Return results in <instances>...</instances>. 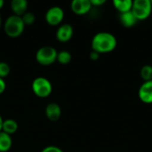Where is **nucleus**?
I'll return each mask as SVG.
<instances>
[{
  "mask_svg": "<svg viewBox=\"0 0 152 152\" xmlns=\"http://www.w3.org/2000/svg\"><path fill=\"white\" fill-rule=\"evenodd\" d=\"M141 77L144 80V82L152 80V66L151 65L143 66L141 69Z\"/></svg>",
  "mask_w": 152,
  "mask_h": 152,
  "instance_id": "17",
  "label": "nucleus"
},
{
  "mask_svg": "<svg viewBox=\"0 0 152 152\" xmlns=\"http://www.w3.org/2000/svg\"><path fill=\"white\" fill-rule=\"evenodd\" d=\"M11 10L14 15L21 17L28 9V2L26 0H12L11 2Z\"/></svg>",
  "mask_w": 152,
  "mask_h": 152,
  "instance_id": "11",
  "label": "nucleus"
},
{
  "mask_svg": "<svg viewBox=\"0 0 152 152\" xmlns=\"http://www.w3.org/2000/svg\"><path fill=\"white\" fill-rule=\"evenodd\" d=\"M151 4H152V0H151Z\"/></svg>",
  "mask_w": 152,
  "mask_h": 152,
  "instance_id": "27",
  "label": "nucleus"
},
{
  "mask_svg": "<svg viewBox=\"0 0 152 152\" xmlns=\"http://www.w3.org/2000/svg\"><path fill=\"white\" fill-rule=\"evenodd\" d=\"M32 92L39 98H46L51 95L53 92V86L49 79L45 77H36L31 85Z\"/></svg>",
  "mask_w": 152,
  "mask_h": 152,
  "instance_id": "3",
  "label": "nucleus"
},
{
  "mask_svg": "<svg viewBox=\"0 0 152 152\" xmlns=\"http://www.w3.org/2000/svg\"><path fill=\"white\" fill-rule=\"evenodd\" d=\"M92 6H100L103 4L106 1L105 0H90Z\"/></svg>",
  "mask_w": 152,
  "mask_h": 152,
  "instance_id": "22",
  "label": "nucleus"
},
{
  "mask_svg": "<svg viewBox=\"0 0 152 152\" xmlns=\"http://www.w3.org/2000/svg\"><path fill=\"white\" fill-rule=\"evenodd\" d=\"M90 0H73L70 4L71 11L77 15H85L92 9Z\"/></svg>",
  "mask_w": 152,
  "mask_h": 152,
  "instance_id": "7",
  "label": "nucleus"
},
{
  "mask_svg": "<svg viewBox=\"0 0 152 152\" xmlns=\"http://www.w3.org/2000/svg\"><path fill=\"white\" fill-rule=\"evenodd\" d=\"M11 71V68L7 62L4 61H0V77L4 78L6 77Z\"/></svg>",
  "mask_w": 152,
  "mask_h": 152,
  "instance_id": "19",
  "label": "nucleus"
},
{
  "mask_svg": "<svg viewBox=\"0 0 152 152\" xmlns=\"http://www.w3.org/2000/svg\"><path fill=\"white\" fill-rule=\"evenodd\" d=\"M3 121H4V119L2 118V117H1V115H0V132L2 131V126H3Z\"/></svg>",
  "mask_w": 152,
  "mask_h": 152,
  "instance_id": "24",
  "label": "nucleus"
},
{
  "mask_svg": "<svg viewBox=\"0 0 152 152\" xmlns=\"http://www.w3.org/2000/svg\"><path fill=\"white\" fill-rule=\"evenodd\" d=\"M4 4V2L3 0H0V10H1L2 8H3Z\"/></svg>",
  "mask_w": 152,
  "mask_h": 152,
  "instance_id": "25",
  "label": "nucleus"
},
{
  "mask_svg": "<svg viewBox=\"0 0 152 152\" xmlns=\"http://www.w3.org/2000/svg\"><path fill=\"white\" fill-rule=\"evenodd\" d=\"M138 95L140 100L146 104L152 103V80L143 82L140 86Z\"/></svg>",
  "mask_w": 152,
  "mask_h": 152,
  "instance_id": "9",
  "label": "nucleus"
},
{
  "mask_svg": "<svg viewBox=\"0 0 152 152\" xmlns=\"http://www.w3.org/2000/svg\"><path fill=\"white\" fill-rule=\"evenodd\" d=\"M74 34L73 27L69 24V23H64L61 24L56 30V38L59 42L61 43H66L69 42Z\"/></svg>",
  "mask_w": 152,
  "mask_h": 152,
  "instance_id": "8",
  "label": "nucleus"
},
{
  "mask_svg": "<svg viewBox=\"0 0 152 152\" xmlns=\"http://www.w3.org/2000/svg\"><path fill=\"white\" fill-rule=\"evenodd\" d=\"M99 57H100V54L98 53H96L94 51H92L91 52V53H90V59L92 61H96V60L99 59Z\"/></svg>",
  "mask_w": 152,
  "mask_h": 152,
  "instance_id": "23",
  "label": "nucleus"
},
{
  "mask_svg": "<svg viewBox=\"0 0 152 152\" xmlns=\"http://www.w3.org/2000/svg\"><path fill=\"white\" fill-rule=\"evenodd\" d=\"M57 50L49 45L40 47L36 53V60L42 66H50L57 60Z\"/></svg>",
  "mask_w": 152,
  "mask_h": 152,
  "instance_id": "4",
  "label": "nucleus"
},
{
  "mask_svg": "<svg viewBox=\"0 0 152 152\" xmlns=\"http://www.w3.org/2000/svg\"><path fill=\"white\" fill-rule=\"evenodd\" d=\"M118 41L116 37L109 32H99L95 34L92 39L93 51L101 53H108L115 50Z\"/></svg>",
  "mask_w": 152,
  "mask_h": 152,
  "instance_id": "1",
  "label": "nucleus"
},
{
  "mask_svg": "<svg viewBox=\"0 0 152 152\" xmlns=\"http://www.w3.org/2000/svg\"><path fill=\"white\" fill-rule=\"evenodd\" d=\"M152 12L151 0H134L133 1L132 12L139 20H146L150 17Z\"/></svg>",
  "mask_w": 152,
  "mask_h": 152,
  "instance_id": "5",
  "label": "nucleus"
},
{
  "mask_svg": "<svg viewBox=\"0 0 152 152\" xmlns=\"http://www.w3.org/2000/svg\"><path fill=\"white\" fill-rule=\"evenodd\" d=\"M45 116L48 120L52 122H56L60 119L61 116V109L59 104L55 102H50L45 107Z\"/></svg>",
  "mask_w": 152,
  "mask_h": 152,
  "instance_id": "10",
  "label": "nucleus"
},
{
  "mask_svg": "<svg viewBox=\"0 0 152 152\" xmlns=\"http://www.w3.org/2000/svg\"><path fill=\"white\" fill-rule=\"evenodd\" d=\"M45 18L48 25L58 26L64 19V11L61 6H52L46 11Z\"/></svg>",
  "mask_w": 152,
  "mask_h": 152,
  "instance_id": "6",
  "label": "nucleus"
},
{
  "mask_svg": "<svg viewBox=\"0 0 152 152\" xmlns=\"http://www.w3.org/2000/svg\"><path fill=\"white\" fill-rule=\"evenodd\" d=\"M113 5L119 13H124L132 11L133 1L132 0H114Z\"/></svg>",
  "mask_w": 152,
  "mask_h": 152,
  "instance_id": "13",
  "label": "nucleus"
},
{
  "mask_svg": "<svg viewBox=\"0 0 152 152\" xmlns=\"http://www.w3.org/2000/svg\"><path fill=\"white\" fill-rule=\"evenodd\" d=\"M119 20H120L121 24L126 28H132L138 21V20L134 15L132 11L124 12V13H119Z\"/></svg>",
  "mask_w": 152,
  "mask_h": 152,
  "instance_id": "12",
  "label": "nucleus"
},
{
  "mask_svg": "<svg viewBox=\"0 0 152 152\" xmlns=\"http://www.w3.org/2000/svg\"><path fill=\"white\" fill-rule=\"evenodd\" d=\"M1 25H2V20H1V16H0V27H1Z\"/></svg>",
  "mask_w": 152,
  "mask_h": 152,
  "instance_id": "26",
  "label": "nucleus"
},
{
  "mask_svg": "<svg viewBox=\"0 0 152 152\" xmlns=\"http://www.w3.org/2000/svg\"><path fill=\"white\" fill-rule=\"evenodd\" d=\"M6 89V83L4 78L0 77V94H2Z\"/></svg>",
  "mask_w": 152,
  "mask_h": 152,
  "instance_id": "21",
  "label": "nucleus"
},
{
  "mask_svg": "<svg viewBox=\"0 0 152 152\" xmlns=\"http://www.w3.org/2000/svg\"><path fill=\"white\" fill-rule=\"evenodd\" d=\"M25 29V24L21 17L17 15L9 16L4 23V31L5 35L11 38H17L20 37Z\"/></svg>",
  "mask_w": 152,
  "mask_h": 152,
  "instance_id": "2",
  "label": "nucleus"
},
{
  "mask_svg": "<svg viewBox=\"0 0 152 152\" xmlns=\"http://www.w3.org/2000/svg\"><path fill=\"white\" fill-rule=\"evenodd\" d=\"M41 152H63L59 147L56 146H47L44 148Z\"/></svg>",
  "mask_w": 152,
  "mask_h": 152,
  "instance_id": "20",
  "label": "nucleus"
},
{
  "mask_svg": "<svg viewBox=\"0 0 152 152\" xmlns=\"http://www.w3.org/2000/svg\"><path fill=\"white\" fill-rule=\"evenodd\" d=\"M18 130V124L14 119L8 118L3 121V126H2V132L12 135L15 134Z\"/></svg>",
  "mask_w": 152,
  "mask_h": 152,
  "instance_id": "14",
  "label": "nucleus"
},
{
  "mask_svg": "<svg viewBox=\"0 0 152 152\" xmlns=\"http://www.w3.org/2000/svg\"><path fill=\"white\" fill-rule=\"evenodd\" d=\"M72 60V55L71 53L69 52V51H61V52H58V54H57V61L61 64V65H67L69 64Z\"/></svg>",
  "mask_w": 152,
  "mask_h": 152,
  "instance_id": "16",
  "label": "nucleus"
},
{
  "mask_svg": "<svg viewBox=\"0 0 152 152\" xmlns=\"http://www.w3.org/2000/svg\"><path fill=\"white\" fill-rule=\"evenodd\" d=\"M21 19L25 24V26H29V25H32L35 20H36V16L33 12H26L22 16H21Z\"/></svg>",
  "mask_w": 152,
  "mask_h": 152,
  "instance_id": "18",
  "label": "nucleus"
},
{
  "mask_svg": "<svg viewBox=\"0 0 152 152\" xmlns=\"http://www.w3.org/2000/svg\"><path fill=\"white\" fill-rule=\"evenodd\" d=\"M12 145V140L11 135L0 132V152H7L9 151Z\"/></svg>",
  "mask_w": 152,
  "mask_h": 152,
  "instance_id": "15",
  "label": "nucleus"
}]
</instances>
